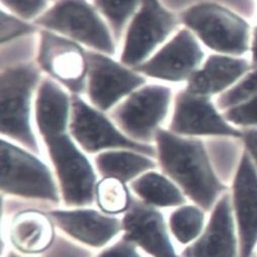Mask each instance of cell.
Masks as SVG:
<instances>
[{
	"label": "cell",
	"mask_w": 257,
	"mask_h": 257,
	"mask_svg": "<svg viewBox=\"0 0 257 257\" xmlns=\"http://www.w3.org/2000/svg\"><path fill=\"white\" fill-rule=\"evenodd\" d=\"M98 257H140L133 243L125 240L103 251Z\"/></svg>",
	"instance_id": "obj_30"
},
{
	"label": "cell",
	"mask_w": 257,
	"mask_h": 257,
	"mask_svg": "<svg viewBox=\"0 0 257 257\" xmlns=\"http://www.w3.org/2000/svg\"><path fill=\"white\" fill-rule=\"evenodd\" d=\"M95 164L104 178H115L123 183L155 167L151 159L130 151L101 153L95 158Z\"/></svg>",
	"instance_id": "obj_21"
},
{
	"label": "cell",
	"mask_w": 257,
	"mask_h": 257,
	"mask_svg": "<svg viewBox=\"0 0 257 257\" xmlns=\"http://www.w3.org/2000/svg\"><path fill=\"white\" fill-rule=\"evenodd\" d=\"M69 128L72 137L88 153L107 148H124L153 156V147L125 137L101 112L74 96Z\"/></svg>",
	"instance_id": "obj_7"
},
{
	"label": "cell",
	"mask_w": 257,
	"mask_h": 257,
	"mask_svg": "<svg viewBox=\"0 0 257 257\" xmlns=\"http://www.w3.org/2000/svg\"><path fill=\"white\" fill-rule=\"evenodd\" d=\"M230 196L239 257H253L257 247V169L246 150L235 173Z\"/></svg>",
	"instance_id": "obj_10"
},
{
	"label": "cell",
	"mask_w": 257,
	"mask_h": 257,
	"mask_svg": "<svg viewBox=\"0 0 257 257\" xmlns=\"http://www.w3.org/2000/svg\"><path fill=\"white\" fill-rule=\"evenodd\" d=\"M99 208L107 214H119L127 210L130 197L123 182L115 178H103L95 189Z\"/></svg>",
	"instance_id": "obj_24"
},
{
	"label": "cell",
	"mask_w": 257,
	"mask_h": 257,
	"mask_svg": "<svg viewBox=\"0 0 257 257\" xmlns=\"http://www.w3.org/2000/svg\"><path fill=\"white\" fill-rule=\"evenodd\" d=\"M164 171L204 210H213L228 187L216 175L204 144L163 130L155 134Z\"/></svg>",
	"instance_id": "obj_1"
},
{
	"label": "cell",
	"mask_w": 257,
	"mask_h": 257,
	"mask_svg": "<svg viewBox=\"0 0 257 257\" xmlns=\"http://www.w3.org/2000/svg\"><path fill=\"white\" fill-rule=\"evenodd\" d=\"M203 58V50L195 36L188 30H181L150 60L138 65L136 70L161 80L182 81L198 71Z\"/></svg>",
	"instance_id": "obj_13"
},
{
	"label": "cell",
	"mask_w": 257,
	"mask_h": 257,
	"mask_svg": "<svg viewBox=\"0 0 257 257\" xmlns=\"http://www.w3.org/2000/svg\"><path fill=\"white\" fill-rule=\"evenodd\" d=\"M97 8L118 33L134 14L140 0H94Z\"/></svg>",
	"instance_id": "obj_25"
},
{
	"label": "cell",
	"mask_w": 257,
	"mask_h": 257,
	"mask_svg": "<svg viewBox=\"0 0 257 257\" xmlns=\"http://www.w3.org/2000/svg\"><path fill=\"white\" fill-rule=\"evenodd\" d=\"M253 257H257V254H256V253H255V254H254V255H253Z\"/></svg>",
	"instance_id": "obj_34"
},
{
	"label": "cell",
	"mask_w": 257,
	"mask_h": 257,
	"mask_svg": "<svg viewBox=\"0 0 257 257\" xmlns=\"http://www.w3.org/2000/svg\"><path fill=\"white\" fill-rule=\"evenodd\" d=\"M2 189L7 194L58 202L49 168L29 152L2 141Z\"/></svg>",
	"instance_id": "obj_6"
},
{
	"label": "cell",
	"mask_w": 257,
	"mask_h": 257,
	"mask_svg": "<svg viewBox=\"0 0 257 257\" xmlns=\"http://www.w3.org/2000/svg\"><path fill=\"white\" fill-rule=\"evenodd\" d=\"M205 214L202 208L186 206L171 214L170 228L176 239L187 244L198 239L204 231Z\"/></svg>",
	"instance_id": "obj_23"
},
{
	"label": "cell",
	"mask_w": 257,
	"mask_h": 257,
	"mask_svg": "<svg viewBox=\"0 0 257 257\" xmlns=\"http://www.w3.org/2000/svg\"><path fill=\"white\" fill-rule=\"evenodd\" d=\"M182 22L209 48L242 55L249 47V26L239 16L216 4H201L185 11Z\"/></svg>",
	"instance_id": "obj_3"
},
{
	"label": "cell",
	"mask_w": 257,
	"mask_h": 257,
	"mask_svg": "<svg viewBox=\"0 0 257 257\" xmlns=\"http://www.w3.org/2000/svg\"><path fill=\"white\" fill-rule=\"evenodd\" d=\"M170 130L178 136H229L242 138L243 133L230 125L208 96L188 91L176 96Z\"/></svg>",
	"instance_id": "obj_14"
},
{
	"label": "cell",
	"mask_w": 257,
	"mask_h": 257,
	"mask_svg": "<svg viewBox=\"0 0 257 257\" xmlns=\"http://www.w3.org/2000/svg\"><path fill=\"white\" fill-rule=\"evenodd\" d=\"M53 238L52 222L41 212H22L12 223L11 240L24 253L36 254L45 251L51 245Z\"/></svg>",
	"instance_id": "obj_20"
},
{
	"label": "cell",
	"mask_w": 257,
	"mask_h": 257,
	"mask_svg": "<svg viewBox=\"0 0 257 257\" xmlns=\"http://www.w3.org/2000/svg\"><path fill=\"white\" fill-rule=\"evenodd\" d=\"M51 216L62 230L93 247L105 245L122 230V223L116 218L93 210L54 211Z\"/></svg>",
	"instance_id": "obj_17"
},
{
	"label": "cell",
	"mask_w": 257,
	"mask_h": 257,
	"mask_svg": "<svg viewBox=\"0 0 257 257\" xmlns=\"http://www.w3.org/2000/svg\"><path fill=\"white\" fill-rule=\"evenodd\" d=\"M70 108L67 93L53 80L45 79L36 99V120L43 138L66 133Z\"/></svg>",
	"instance_id": "obj_19"
},
{
	"label": "cell",
	"mask_w": 257,
	"mask_h": 257,
	"mask_svg": "<svg viewBox=\"0 0 257 257\" xmlns=\"http://www.w3.org/2000/svg\"><path fill=\"white\" fill-rule=\"evenodd\" d=\"M170 100L171 90L168 87L145 86L116 107L113 117L132 140L149 141L158 131V124L165 117Z\"/></svg>",
	"instance_id": "obj_8"
},
{
	"label": "cell",
	"mask_w": 257,
	"mask_h": 257,
	"mask_svg": "<svg viewBox=\"0 0 257 257\" xmlns=\"http://www.w3.org/2000/svg\"><path fill=\"white\" fill-rule=\"evenodd\" d=\"M123 239L141 246L154 257H177L162 215L147 204L135 203L122 220Z\"/></svg>",
	"instance_id": "obj_16"
},
{
	"label": "cell",
	"mask_w": 257,
	"mask_h": 257,
	"mask_svg": "<svg viewBox=\"0 0 257 257\" xmlns=\"http://www.w3.org/2000/svg\"><path fill=\"white\" fill-rule=\"evenodd\" d=\"M38 59L40 66L54 79L75 93L84 90L88 63L86 54L78 44L44 31L41 34Z\"/></svg>",
	"instance_id": "obj_11"
},
{
	"label": "cell",
	"mask_w": 257,
	"mask_h": 257,
	"mask_svg": "<svg viewBox=\"0 0 257 257\" xmlns=\"http://www.w3.org/2000/svg\"><path fill=\"white\" fill-rule=\"evenodd\" d=\"M252 57H253V63L252 65L254 67H257V27L254 29L253 32V42H252Z\"/></svg>",
	"instance_id": "obj_32"
},
{
	"label": "cell",
	"mask_w": 257,
	"mask_h": 257,
	"mask_svg": "<svg viewBox=\"0 0 257 257\" xmlns=\"http://www.w3.org/2000/svg\"><path fill=\"white\" fill-rule=\"evenodd\" d=\"M37 24L100 52H114L106 25L86 0H59L37 20Z\"/></svg>",
	"instance_id": "obj_4"
},
{
	"label": "cell",
	"mask_w": 257,
	"mask_h": 257,
	"mask_svg": "<svg viewBox=\"0 0 257 257\" xmlns=\"http://www.w3.org/2000/svg\"><path fill=\"white\" fill-rule=\"evenodd\" d=\"M183 257H239V240L230 192L219 199L201 236L183 252Z\"/></svg>",
	"instance_id": "obj_15"
},
{
	"label": "cell",
	"mask_w": 257,
	"mask_h": 257,
	"mask_svg": "<svg viewBox=\"0 0 257 257\" xmlns=\"http://www.w3.org/2000/svg\"><path fill=\"white\" fill-rule=\"evenodd\" d=\"M35 30L33 26L2 12V43H7L18 37L32 34Z\"/></svg>",
	"instance_id": "obj_28"
},
{
	"label": "cell",
	"mask_w": 257,
	"mask_h": 257,
	"mask_svg": "<svg viewBox=\"0 0 257 257\" xmlns=\"http://www.w3.org/2000/svg\"><path fill=\"white\" fill-rule=\"evenodd\" d=\"M248 69V63L243 59L210 56L203 68L188 79L187 91L203 96L221 92L236 82Z\"/></svg>",
	"instance_id": "obj_18"
},
{
	"label": "cell",
	"mask_w": 257,
	"mask_h": 257,
	"mask_svg": "<svg viewBox=\"0 0 257 257\" xmlns=\"http://www.w3.org/2000/svg\"><path fill=\"white\" fill-rule=\"evenodd\" d=\"M3 4L24 19H34L47 7L48 0H2Z\"/></svg>",
	"instance_id": "obj_29"
},
{
	"label": "cell",
	"mask_w": 257,
	"mask_h": 257,
	"mask_svg": "<svg viewBox=\"0 0 257 257\" xmlns=\"http://www.w3.org/2000/svg\"><path fill=\"white\" fill-rule=\"evenodd\" d=\"M88 95L101 110L111 108L119 99L145 83V78L112 59L93 52L86 54Z\"/></svg>",
	"instance_id": "obj_12"
},
{
	"label": "cell",
	"mask_w": 257,
	"mask_h": 257,
	"mask_svg": "<svg viewBox=\"0 0 257 257\" xmlns=\"http://www.w3.org/2000/svg\"><path fill=\"white\" fill-rule=\"evenodd\" d=\"M132 189L147 205L174 207L184 203L180 190L166 177L149 172L132 183Z\"/></svg>",
	"instance_id": "obj_22"
},
{
	"label": "cell",
	"mask_w": 257,
	"mask_h": 257,
	"mask_svg": "<svg viewBox=\"0 0 257 257\" xmlns=\"http://www.w3.org/2000/svg\"><path fill=\"white\" fill-rule=\"evenodd\" d=\"M8 257H20L19 255H17V254H15V253H11Z\"/></svg>",
	"instance_id": "obj_33"
},
{
	"label": "cell",
	"mask_w": 257,
	"mask_h": 257,
	"mask_svg": "<svg viewBox=\"0 0 257 257\" xmlns=\"http://www.w3.org/2000/svg\"><path fill=\"white\" fill-rule=\"evenodd\" d=\"M177 25L176 17L166 11L158 0H143L140 11L128 28L121 62L130 66L140 65Z\"/></svg>",
	"instance_id": "obj_9"
},
{
	"label": "cell",
	"mask_w": 257,
	"mask_h": 257,
	"mask_svg": "<svg viewBox=\"0 0 257 257\" xmlns=\"http://www.w3.org/2000/svg\"><path fill=\"white\" fill-rule=\"evenodd\" d=\"M257 96V70L246 75L233 88L221 95L218 104L221 108H231Z\"/></svg>",
	"instance_id": "obj_26"
},
{
	"label": "cell",
	"mask_w": 257,
	"mask_h": 257,
	"mask_svg": "<svg viewBox=\"0 0 257 257\" xmlns=\"http://www.w3.org/2000/svg\"><path fill=\"white\" fill-rule=\"evenodd\" d=\"M44 140L58 174L65 204L70 207L90 205L96 189V176L88 159L66 133Z\"/></svg>",
	"instance_id": "obj_5"
},
{
	"label": "cell",
	"mask_w": 257,
	"mask_h": 257,
	"mask_svg": "<svg viewBox=\"0 0 257 257\" xmlns=\"http://www.w3.org/2000/svg\"><path fill=\"white\" fill-rule=\"evenodd\" d=\"M243 140L245 143L246 151L250 155L256 169H257V128L246 131L243 133Z\"/></svg>",
	"instance_id": "obj_31"
},
{
	"label": "cell",
	"mask_w": 257,
	"mask_h": 257,
	"mask_svg": "<svg viewBox=\"0 0 257 257\" xmlns=\"http://www.w3.org/2000/svg\"><path fill=\"white\" fill-rule=\"evenodd\" d=\"M40 78L39 70L32 65H20L2 75V133L19 141L33 151L38 145L31 127V99Z\"/></svg>",
	"instance_id": "obj_2"
},
{
	"label": "cell",
	"mask_w": 257,
	"mask_h": 257,
	"mask_svg": "<svg viewBox=\"0 0 257 257\" xmlns=\"http://www.w3.org/2000/svg\"><path fill=\"white\" fill-rule=\"evenodd\" d=\"M224 117L228 121L240 125H257V96L229 108Z\"/></svg>",
	"instance_id": "obj_27"
}]
</instances>
